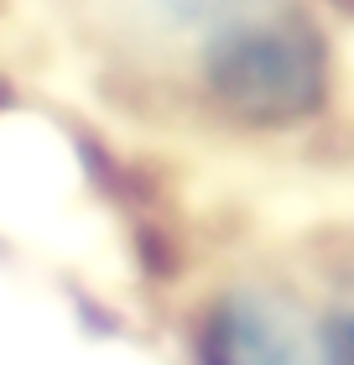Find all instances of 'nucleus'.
<instances>
[{"label": "nucleus", "mask_w": 354, "mask_h": 365, "mask_svg": "<svg viewBox=\"0 0 354 365\" xmlns=\"http://www.w3.org/2000/svg\"><path fill=\"white\" fill-rule=\"evenodd\" d=\"M214 105L245 125H297L328 99V47L292 0H234L198 37Z\"/></svg>", "instance_id": "nucleus-1"}, {"label": "nucleus", "mask_w": 354, "mask_h": 365, "mask_svg": "<svg viewBox=\"0 0 354 365\" xmlns=\"http://www.w3.org/2000/svg\"><path fill=\"white\" fill-rule=\"evenodd\" d=\"M204 365H339L328 319H318L292 292L240 282L204 319Z\"/></svg>", "instance_id": "nucleus-2"}, {"label": "nucleus", "mask_w": 354, "mask_h": 365, "mask_svg": "<svg viewBox=\"0 0 354 365\" xmlns=\"http://www.w3.org/2000/svg\"><path fill=\"white\" fill-rule=\"evenodd\" d=\"M125 6L141 26L162 31V37H193L198 42L234 0H125Z\"/></svg>", "instance_id": "nucleus-3"}, {"label": "nucleus", "mask_w": 354, "mask_h": 365, "mask_svg": "<svg viewBox=\"0 0 354 365\" xmlns=\"http://www.w3.org/2000/svg\"><path fill=\"white\" fill-rule=\"evenodd\" d=\"M328 329H333V350H339V365H354V303H344L339 313H333Z\"/></svg>", "instance_id": "nucleus-4"}]
</instances>
